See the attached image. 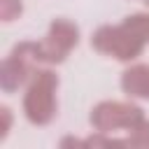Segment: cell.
<instances>
[{
	"label": "cell",
	"mask_w": 149,
	"mask_h": 149,
	"mask_svg": "<svg viewBox=\"0 0 149 149\" xmlns=\"http://www.w3.org/2000/svg\"><path fill=\"white\" fill-rule=\"evenodd\" d=\"M58 86L61 79L51 65L37 68L23 91L21 109L28 123L33 126H49L58 114Z\"/></svg>",
	"instance_id": "1"
},
{
	"label": "cell",
	"mask_w": 149,
	"mask_h": 149,
	"mask_svg": "<svg viewBox=\"0 0 149 149\" xmlns=\"http://www.w3.org/2000/svg\"><path fill=\"white\" fill-rule=\"evenodd\" d=\"M91 47L100 56H109V58H114L119 63H135L142 56L147 44L142 40H137L123 23H119V26L102 23V26H98L93 30Z\"/></svg>",
	"instance_id": "2"
},
{
	"label": "cell",
	"mask_w": 149,
	"mask_h": 149,
	"mask_svg": "<svg viewBox=\"0 0 149 149\" xmlns=\"http://www.w3.org/2000/svg\"><path fill=\"white\" fill-rule=\"evenodd\" d=\"M40 68V56H37V42L23 40L12 47V51L5 56L0 63V88L2 93H16L23 88L30 77Z\"/></svg>",
	"instance_id": "3"
},
{
	"label": "cell",
	"mask_w": 149,
	"mask_h": 149,
	"mask_svg": "<svg viewBox=\"0 0 149 149\" xmlns=\"http://www.w3.org/2000/svg\"><path fill=\"white\" fill-rule=\"evenodd\" d=\"M144 119V109L128 100H100L91 107L88 123L98 133H116V130H130L137 121Z\"/></svg>",
	"instance_id": "4"
},
{
	"label": "cell",
	"mask_w": 149,
	"mask_h": 149,
	"mask_svg": "<svg viewBox=\"0 0 149 149\" xmlns=\"http://www.w3.org/2000/svg\"><path fill=\"white\" fill-rule=\"evenodd\" d=\"M79 26L65 16H58L49 23L47 35L37 40V56L42 65H61L68 61L70 51L79 44Z\"/></svg>",
	"instance_id": "5"
},
{
	"label": "cell",
	"mask_w": 149,
	"mask_h": 149,
	"mask_svg": "<svg viewBox=\"0 0 149 149\" xmlns=\"http://www.w3.org/2000/svg\"><path fill=\"white\" fill-rule=\"evenodd\" d=\"M119 86L130 100H149V63H128Z\"/></svg>",
	"instance_id": "6"
},
{
	"label": "cell",
	"mask_w": 149,
	"mask_h": 149,
	"mask_svg": "<svg viewBox=\"0 0 149 149\" xmlns=\"http://www.w3.org/2000/svg\"><path fill=\"white\" fill-rule=\"evenodd\" d=\"M121 23H123L137 40H142L144 44H149V12H135V14H128Z\"/></svg>",
	"instance_id": "7"
},
{
	"label": "cell",
	"mask_w": 149,
	"mask_h": 149,
	"mask_svg": "<svg viewBox=\"0 0 149 149\" xmlns=\"http://www.w3.org/2000/svg\"><path fill=\"white\" fill-rule=\"evenodd\" d=\"M126 144L128 147H149V119L144 116L137 121L130 130H126Z\"/></svg>",
	"instance_id": "8"
},
{
	"label": "cell",
	"mask_w": 149,
	"mask_h": 149,
	"mask_svg": "<svg viewBox=\"0 0 149 149\" xmlns=\"http://www.w3.org/2000/svg\"><path fill=\"white\" fill-rule=\"evenodd\" d=\"M23 14V0H0V21L12 23Z\"/></svg>",
	"instance_id": "9"
},
{
	"label": "cell",
	"mask_w": 149,
	"mask_h": 149,
	"mask_svg": "<svg viewBox=\"0 0 149 149\" xmlns=\"http://www.w3.org/2000/svg\"><path fill=\"white\" fill-rule=\"evenodd\" d=\"M12 123H14V114H12V109L7 105H2L0 107V142L7 140V135L12 130Z\"/></svg>",
	"instance_id": "10"
},
{
	"label": "cell",
	"mask_w": 149,
	"mask_h": 149,
	"mask_svg": "<svg viewBox=\"0 0 149 149\" xmlns=\"http://www.w3.org/2000/svg\"><path fill=\"white\" fill-rule=\"evenodd\" d=\"M58 144H61V147H86V140H79V137H63Z\"/></svg>",
	"instance_id": "11"
},
{
	"label": "cell",
	"mask_w": 149,
	"mask_h": 149,
	"mask_svg": "<svg viewBox=\"0 0 149 149\" xmlns=\"http://www.w3.org/2000/svg\"><path fill=\"white\" fill-rule=\"evenodd\" d=\"M142 2H144V7H147V9H149V0H142Z\"/></svg>",
	"instance_id": "12"
}]
</instances>
